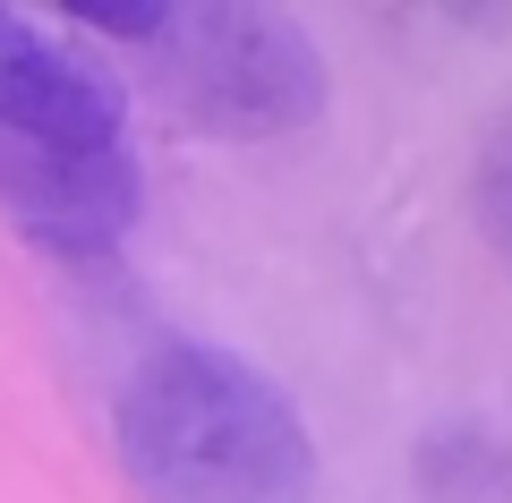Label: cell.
Masks as SVG:
<instances>
[{
  "label": "cell",
  "mask_w": 512,
  "mask_h": 503,
  "mask_svg": "<svg viewBox=\"0 0 512 503\" xmlns=\"http://www.w3.org/2000/svg\"><path fill=\"white\" fill-rule=\"evenodd\" d=\"M120 128L128 103L103 60H86L26 9H0V137L52 145V154H111Z\"/></svg>",
  "instance_id": "obj_3"
},
{
  "label": "cell",
  "mask_w": 512,
  "mask_h": 503,
  "mask_svg": "<svg viewBox=\"0 0 512 503\" xmlns=\"http://www.w3.org/2000/svg\"><path fill=\"white\" fill-rule=\"evenodd\" d=\"M163 94L205 137H291L325 111V52L291 9H248V0H171V26L154 43Z\"/></svg>",
  "instance_id": "obj_2"
},
{
  "label": "cell",
  "mask_w": 512,
  "mask_h": 503,
  "mask_svg": "<svg viewBox=\"0 0 512 503\" xmlns=\"http://www.w3.org/2000/svg\"><path fill=\"white\" fill-rule=\"evenodd\" d=\"M111 435L146 503H316V435L299 401L222 342L146 350Z\"/></svg>",
  "instance_id": "obj_1"
},
{
  "label": "cell",
  "mask_w": 512,
  "mask_h": 503,
  "mask_svg": "<svg viewBox=\"0 0 512 503\" xmlns=\"http://www.w3.org/2000/svg\"><path fill=\"white\" fill-rule=\"evenodd\" d=\"M137 205H146V180H137L128 145H111V154H52V145L0 137V214L35 248L69 256V265L111 256L137 231Z\"/></svg>",
  "instance_id": "obj_4"
},
{
  "label": "cell",
  "mask_w": 512,
  "mask_h": 503,
  "mask_svg": "<svg viewBox=\"0 0 512 503\" xmlns=\"http://www.w3.org/2000/svg\"><path fill=\"white\" fill-rule=\"evenodd\" d=\"M69 26H86V35H111V43H137V52H154L171 26V0H128V9H69Z\"/></svg>",
  "instance_id": "obj_6"
},
{
  "label": "cell",
  "mask_w": 512,
  "mask_h": 503,
  "mask_svg": "<svg viewBox=\"0 0 512 503\" xmlns=\"http://www.w3.org/2000/svg\"><path fill=\"white\" fill-rule=\"evenodd\" d=\"M470 214H478V239L495 248V265L512 273V128H495L487 154L470 171Z\"/></svg>",
  "instance_id": "obj_5"
}]
</instances>
